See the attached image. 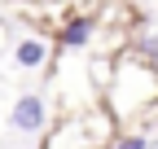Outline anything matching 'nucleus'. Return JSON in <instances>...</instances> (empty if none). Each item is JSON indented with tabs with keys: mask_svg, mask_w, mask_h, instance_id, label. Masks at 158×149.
Instances as JSON below:
<instances>
[{
	"mask_svg": "<svg viewBox=\"0 0 158 149\" xmlns=\"http://www.w3.org/2000/svg\"><path fill=\"white\" fill-rule=\"evenodd\" d=\"M40 123H44V101H40V97H18L13 127H18V132H40Z\"/></svg>",
	"mask_w": 158,
	"mask_h": 149,
	"instance_id": "1",
	"label": "nucleus"
},
{
	"mask_svg": "<svg viewBox=\"0 0 158 149\" xmlns=\"http://www.w3.org/2000/svg\"><path fill=\"white\" fill-rule=\"evenodd\" d=\"M44 62V44L40 40H22L18 44V66H40Z\"/></svg>",
	"mask_w": 158,
	"mask_h": 149,
	"instance_id": "2",
	"label": "nucleus"
},
{
	"mask_svg": "<svg viewBox=\"0 0 158 149\" xmlns=\"http://www.w3.org/2000/svg\"><path fill=\"white\" fill-rule=\"evenodd\" d=\"M88 35H92V22H84V18H75V22L62 31V40L70 44V48H79V44H88Z\"/></svg>",
	"mask_w": 158,
	"mask_h": 149,
	"instance_id": "3",
	"label": "nucleus"
},
{
	"mask_svg": "<svg viewBox=\"0 0 158 149\" xmlns=\"http://www.w3.org/2000/svg\"><path fill=\"white\" fill-rule=\"evenodd\" d=\"M114 149H149V145H145V140H141V136H127V140H118V145H114Z\"/></svg>",
	"mask_w": 158,
	"mask_h": 149,
	"instance_id": "4",
	"label": "nucleus"
}]
</instances>
